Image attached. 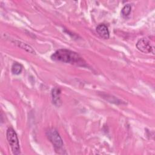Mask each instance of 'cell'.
I'll return each instance as SVG.
<instances>
[{
	"label": "cell",
	"mask_w": 155,
	"mask_h": 155,
	"mask_svg": "<svg viewBox=\"0 0 155 155\" xmlns=\"http://www.w3.org/2000/svg\"><path fill=\"white\" fill-rule=\"evenodd\" d=\"M22 71V65L18 62H14L12 67V72L14 74H19Z\"/></svg>",
	"instance_id": "ba28073f"
},
{
	"label": "cell",
	"mask_w": 155,
	"mask_h": 155,
	"mask_svg": "<svg viewBox=\"0 0 155 155\" xmlns=\"http://www.w3.org/2000/svg\"><path fill=\"white\" fill-rule=\"evenodd\" d=\"M96 30L98 35L102 38L107 39L110 37V33L108 27L104 24H101L98 25L96 28Z\"/></svg>",
	"instance_id": "5b68a950"
},
{
	"label": "cell",
	"mask_w": 155,
	"mask_h": 155,
	"mask_svg": "<svg viewBox=\"0 0 155 155\" xmlns=\"http://www.w3.org/2000/svg\"><path fill=\"white\" fill-rule=\"evenodd\" d=\"M136 48L142 53H153L154 54V48L151 45L149 40L147 38H141L138 40L136 43Z\"/></svg>",
	"instance_id": "277c9868"
},
{
	"label": "cell",
	"mask_w": 155,
	"mask_h": 155,
	"mask_svg": "<svg viewBox=\"0 0 155 155\" xmlns=\"http://www.w3.org/2000/svg\"><path fill=\"white\" fill-rule=\"evenodd\" d=\"M60 94H61V90L59 88H54L52 90L51 96H52L53 103L55 105L58 107L61 105Z\"/></svg>",
	"instance_id": "8992f818"
},
{
	"label": "cell",
	"mask_w": 155,
	"mask_h": 155,
	"mask_svg": "<svg viewBox=\"0 0 155 155\" xmlns=\"http://www.w3.org/2000/svg\"><path fill=\"white\" fill-rule=\"evenodd\" d=\"M14 43L17 45L19 47L25 50V51H27V52H29L30 53H32V54H35V50L33 49V48L30 46L29 45L24 43V42H22L21 41H14Z\"/></svg>",
	"instance_id": "52a82bcc"
},
{
	"label": "cell",
	"mask_w": 155,
	"mask_h": 155,
	"mask_svg": "<svg viewBox=\"0 0 155 155\" xmlns=\"http://www.w3.org/2000/svg\"><path fill=\"white\" fill-rule=\"evenodd\" d=\"M46 135L48 140L53 145L56 151L58 153V151L62 148L64 143L58 131L54 128H49L46 131Z\"/></svg>",
	"instance_id": "3957f363"
},
{
	"label": "cell",
	"mask_w": 155,
	"mask_h": 155,
	"mask_svg": "<svg viewBox=\"0 0 155 155\" xmlns=\"http://www.w3.org/2000/svg\"><path fill=\"white\" fill-rule=\"evenodd\" d=\"M6 136L13 154H19L21 153L19 143L15 131L12 128H8L7 130Z\"/></svg>",
	"instance_id": "7a4b0ae2"
},
{
	"label": "cell",
	"mask_w": 155,
	"mask_h": 155,
	"mask_svg": "<svg viewBox=\"0 0 155 155\" xmlns=\"http://www.w3.org/2000/svg\"><path fill=\"white\" fill-rule=\"evenodd\" d=\"M131 10V5L129 4L125 5L121 10V13L123 16H127L130 15Z\"/></svg>",
	"instance_id": "9c48e42d"
},
{
	"label": "cell",
	"mask_w": 155,
	"mask_h": 155,
	"mask_svg": "<svg viewBox=\"0 0 155 155\" xmlns=\"http://www.w3.org/2000/svg\"><path fill=\"white\" fill-rule=\"evenodd\" d=\"M51 58L52 60L55 61L81 66H84L85 63L83 59L77 53L63 48L56 51L53 54H52Z\"/></svg>",
	"instance_id": "6da1fadb"
}]
</instances>
